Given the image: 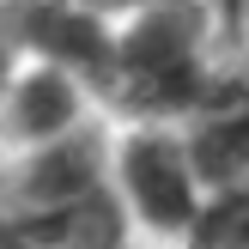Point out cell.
<instances>
[{"instance_id": "6da1fadb", "label": "cell", "mask_w": 249, "mask_h": 249, "mask_svg": "<svg viewBox=\"0 0 249 249\" xmlns=\"http://www.w3.org/2000/svg\"><path fill=\"white\" fill-rule=\"evenodd\" d=\"M219 12L207 0H146L116 18V67L104 109L122 122H189L225 85Z\"/></svg>"}, {"instance_id": "7a4b0ae2", "label": "cell", "mask_w": 249, "mask_h": 249, "mask_svg": "<svg viewBox=\"0 0 249 249\" xmlns=\"http://www.w3.org/2000/svg\"><path fill=\"white\" fill-rule=\"evenodd\" d=\"M109 177L140 237L182 249L207 201V182L177 122H122V134H109Z\"/></svg>"}, {"instance_id": "3957f363", "label": "cell", "mask_w": 249, "mask_h": 249, "mask_svg": "<svg viewBox=\"0 0 249 249\" xmlns=\"http://www.w3.org/2000/svg\"><path fill=\"white\" fill-rule=\"evenodd\" d=\"M0 18L24 61L67 67L104 104L109 67H116V18L109 12L85 6V0H0Z\"/></svg>"}, {"instance_id": "277c9868", "label": "cell", "mask_w": 249, "mask_h": 249, "mask_svg": "<svg viewBox=\"0 0 249 249\" xmlns=\"http://www.w3.org/2000/svg\"><path fill=\"white\" fill-rule=\"evenodd\" d=\"M109 182H116L109 177V128L85 122L49 146L12 152V164L0 170V201L24 207V213H55L85 195H104Z\"/></svg>"}, {"instance_id": "5b68a950", "label": "cell", "mask_w": 249, "mask_h": 249, "mask_svg": "<svg viewBox=\"0 0 249 249\" xmlns=\"http://www.w3.org/2000/svg\"><path fill=\"white\" fill-rule=\"evenodd\" d=\"M97 97L73 79L67 67H49V61H18V73L0 91V146L6 152H31V146H49L61 134L85 128L91 122Z\"/></svg>"}, {"instance_id": "8992f818", "label": "cell", "mask_w": 249, "mask_h": 249, "mask_svg": "<svg viewBox=\"0 0 249 249\" xmlns=\"http://www.w3.org/2000/svg\"><path fill=\"white\" fill-rule=\"evenodd\" d=\"M182 249H249V177L207 189Z\"/></svg>"}, {"instance_id": "52a82bcc", "label": "cell", "mask_w": 249, "mask_h": 249, "mask_svg": "<svg viewBox=\"0 0 249 249\" xmlns=\"http://www.w3.org/2000/svg\"><path fill=\"white\" fill-rule=\"evenodd\" d=\"M0 249H49V243H43V231H36L12 201H0Z\"/></svg>"}, {"instance_id": "ba28073f", "label": "cell", "mask_w": 249, "mask_h": 249, "mask_svg": "<svg viewBox=\"0 0 249 249\" xmlns=\"http://www.w3.org/2000/svg\"><path fill=\"white\" fill-rule=\"evenodd\" d=\"M18 43H12V31H6V18H0V91H6V79H12V73H18Z\"/></svg>"}, {"instance_id": "9c48e42d", "label": "cell", "mask_w": 249, "mask_h": 249, "mask_svg": "<svg viewBox=\"0 0 249 249\" xmlns=\"http://www.w3.org/2000/svg\"><path fill=\"white\" fill-rule=\"evenodd\" d=\"M85 6H97V12H109V18H122V12H134V6H146V0H85Z\"/></svg>"}, {"instance_id": "30bf717a", "label": "cell", "mask_w": 249, "mask_h": 249, "mask_svg": "<svg viewBox=\"0 0 249 249\" xmlns=\"http://www.w3.org/2000/svg\"><path fill=\"white\" fill-rule=\"evenodd\" d=\"M225 18H237V0H225Z\"/></svg>"}]
</instances>
